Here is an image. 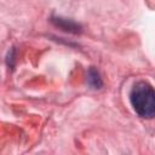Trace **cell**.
Instances as JSON below:
<instances>
[{
  "label": "cell",
  "instance_id": "obj_2",
  "mask_svg": "<svg viewBox=\"0 0 155 155\" xmlns=\"http://www.w3.org/2000/svg\"><path fill=\"white\" fill-rule=\"evenodd\" d=\"M51 22L61 28L62 30L64 31H68V33H73V34H78V33H81V25L76 22H74L73 19H69V18H63V17H52L51 18Z\"/></svg>",
  "mask_w": 155,
  "mask_h": 155
},
{
  "label": "cell",
  "instance_id": "obj_3",
  "mask_svg": "<svg viewBox=\"0 0 155 155\" xmlns=\"http://www.w3.org/2000/svg\"><path fill=\"white\" fill-rule=\"evenodd\" d=\"M87 84L94 88V90H98L103 86V81H102V78L98 73V70L94 68V67H91L87 71Z\"/></svg>",
  "mask_w": 155,
  "mask_h": 155
},
{
  "label": "cell",
  "instance_id": "obj_1",
  "mask_svg": "<svg viewBox=\"0 0 155 155\" xmlns=\"http://www.w3.org/2000/svg\"><path fill=\"white\" fill-rule=\"evenodd\" d=\"M130 102L139 116L155 117V88L147 81H137L133 85L130 92Z\"/></svg>",
  "mask_w": 155,
  "mask_h": 155
}]
</instances>
